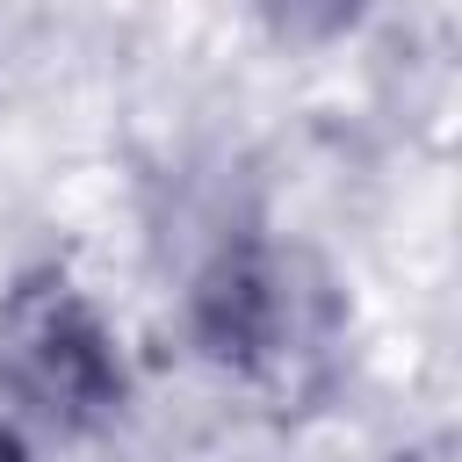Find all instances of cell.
Masks as SVG:
<instances>
[{"mask_svg":"<svg viewBox=\"0 0 462 462\" xmlns=\"http://www.w3.org/2000/svg\"><path fill=\"white\" fill-rule=\"evenodd\" d=\"M137 368L108 303L65 260H22L0 282V462H36L123 426Z\"/></svg>","mask_w":462,"mask_h":462,"instance_id":"cell-1","label":"cell"},{"mask_svg":"<svg viewBox=\"0 0 462 462\" xmlns=\"http://www.w3.org/2000/svg\"><path fill=\"white\" fill-rule=\"evenodd\" d=\"M180 332H188V354L224 383L260 397H296L332 361L339 296L310 253L282 245L260 224H238V231H217L209 253L188 267Z\"/></svg>","mask_w":462,"mask_h":462,"instance_id":"cell-2","label":"cell"},{"mask_svg":"<svg viewBox=\"0 0 462 462\" xmlns=\"http://www.w3.org/2000/svg\"><path fill=\"white\" fill-rule=\"evenodd\" d=\"M245 14H253L282 51H339L346 36L368 29L375 0H245Z\"/></svg>","mask_w":462,"mask_h":462,"instance_id":"cell-3","label":"cell"}]
</instances>
